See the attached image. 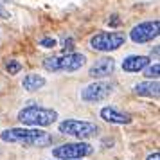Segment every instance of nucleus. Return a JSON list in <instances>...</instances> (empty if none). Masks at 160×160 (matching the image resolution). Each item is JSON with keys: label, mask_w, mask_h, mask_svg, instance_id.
Listing matches in <instances>:
<instances>
[{"label": "nucleus", "mask_w": 160, "mask_h": 160, "mask_svg": "<svg viewBox=\"0 0 160 160\" xmlns=\"http://www.w3.org/2000/svg\"><path fill=\"white\" fill-rule=\"evenodd\" d=\"M59 133L74 137L78 140H85V138H92L99 133V126L88 121H76V119H67L58 126Z\"/></svg>", "instance_id": "obj_4"}, {"label": "nucleus", "mask_w": 160, "mask_h": 160, "mask_svg": "<svg viewBox=\"0 0 160 160\" xmlns=\"http://www.w3.org/2000/svg\"><path fill=\"white\" fill-rule=\"evenodd\" d=\"M11 13H9L8 9H4V6H0V18H9Z\"/></svg>", "instance_id": "obj_18"}, {"label": "nucleus", "mask_w": 160, "mask_h": 160, "mask_svg": "<svg viewBox=\"0 0 160 160\" xmlns=\"http://www.w3.org/2000/svg\"><path fill=\"white\" fill-rule=\"evenodd\" d=\"M18 121L23 126L47 128L58 121V112H54L51 108H42V106H27V108L18 112Z\"/></svg>", "instance_id": "obj_2"}, {"label": "nucleus", "mask_w": 160, "mask_h": 160, "mask_svg": "<svg viewBox=\"0 0 160 160\" xmlns=\"http://www.w3.org/2000/svg\"><path fill=\"white\" fill-rule=\"evenodd\" d=\"M101 117H102V121L112 122V124H130L131 122L130 113L121 112V110H117L115 106H104V108L101 110Z\"/></svg>", "instance_id": "obj_10"}, {"label": "nucleus", "mask_w": 160, "mask_h": 160, "mask_svg": "<svg viewBox=\"0 0 160 160\" xmlns=\"http://www.w3.org/2000/svg\"><path fill=\"white\" fill-rule=\"evenodd\" d=\"M0 138L9 144L23 146H45L51 142V137L38 128H9L0 133Z\"/></svg>", "instance_id": "obj_1"}, {"label": "nucleus", "mask_w": 160, "mask_h": 160, "mask_svg": "<svg viewBox=\"0 0 160 160\" xmlns=\"http://www.w3.org/2000/svg\"><path fill=\"white\" fill-rule=\"evenodd\" d=\"M126 42V36L122 32H110V31H104V32H97L90 38V47L94 51L99 52H112L121 49Z\"/></svg>", "instance_id": "obj_5"}, {"label": "nucleus", "mask_w": 160, "mask_h": 160, "mask_svg": "<svg viewBox=\"0 0 160 160\" xmlns=\"http://www.w3.org/2000/svg\"><path fill=\"white\" fill-rule=\"evenodd\" d=\"M94 153V148L87 142H67V144H61L58 148L52 149V155L59 160H79V158H85L88 155Z\"/></svg>", "instance_id": "obj_6"}, {"label": "nucleus", "mask_w": 160, "mask_h": 160, "mask_svg": "<svg viewBox=\"0 0 160 160\" xmlns=\"http://www.w3.org/2000/svg\"><path fill=\"white\" fill-rule=\"evenodd\" d=\"M144 76L148 78V79H158V76H160V65L158 63H153V65H148L144 68Z\"/></svg>", "instance_id": "obj_14"}, {"label": "nucleus", "mask_w": 160, "mask_h": 160, "mask_svg": "<svg viewBox=\"0 0 160 160\" xmlns=\"http://www.w3.org/2000/svg\"><path fill=\"white\" fill-rule=\"evenodd\" d=\"M148 65H151V59L148 56H128L122 61V70L124 72H140Z\"/></svg>", "instance_id": "obj_11"}, {"label": "nucleus", "mask_w": 160, "mask_h": 160, "mask_svg": "<svg viewBox=\"0 0 160 160\" xmlns=\"http://www.w3.org/2000/svg\"><path fill=\"white\" fill-rule=\"evenodd\" d=\"M135 94L142 95V97H155V99H158V94H160L158 81L148 79V81H142V83L135 85Z\"/></svg>", "instance_id": "obj_12"}, {"label": "nucleus", "mask_w": 160, "mask_h": 160, "mask_svg": "<svg viewBox=\"0 0 160 160\" xmlns=\"http://www.w3.org/2000/svg\"><path fill=\"white\" fill-rule=\"evenodd\" d=\"M6 68H8L9 74H18L20 72V68H22V65H20L18 61H15V59H11L8 65H6Z\"/></svg>", "instance_id": "obj_15"}, {"label": "nucleus", "mask_w": 160, "mask_h": 160, "mask_svg": "<svg viewBox=\"0 0 160 160\" xmlns=\"http://www.w3.org/2000/svg\"><path fill=\"white\" fill-rule=\"evenodd\" d=\"M87 63V56L79 52H67L63 56H51L43 59V68L49 72H76Z\"/></svg>", "instance_id": "obj_3"}, {"label": "nucleus", "mask_w": 160, "mask_h": 160, "mask_svg": "<svg viewBox=\"0 0 160 160\" xmlns=\"http://www.w3.org/2000/svg\"><path fill=\"white\" fill-rule=\"evenodd\" d=\"M22 87L25 88L27 92H36V90L45 87V78L38 76V74H27L22 81Z\"/></svg>", "instance_id": "obj_13"}, {"label": "nucleus", "mask_w": 160, "mask_h": 160, "mask_svg": "<svg viewBox=\"0 0 160 160\" xmlns=\"http://www.w3.org/2000/svg\"><path fill=\"white\" fill-rule=\"evenodd\" d=\"M115 72V59L112 56H102L95 61L94 65L90 67L88 76L94 78V79H102V78H108Z\"/></svg>", "instance_id": "obj_9"}, {"label": "nucleus", "mask_w": 160, "mask_h": 160, "mask_svg": "<svg viewBox=\"0 0 160 160\" xmlns=\"http://www.w3.org/2000/svg\"><path fill=\"white\" fill-rule=\"evenodd\" d=\"M158 29H160L158 20L142 22L130 31V38H131V42H135V43H148V42H153L155 38H158V34H160Z\"/></svg>", "instance_id": "obj_8"}, {"label": "nucleus", "mask_w": 160, "mask_h": 160, "mask_svg": "<svg viewBox=\"0 0 160 160\" xmlns=\"http://www.w3.org/2000/svg\"><path fill=\"white\" fill-rule=\"evenodd\" d=\"M113 94V85L108 81H95L81 90V99L85 102H99Z\"/></svg>", "instance_id": "obj_7"}, {"label": "nucleus", "mask_w": 160, "mask_h": 160, "mask_svg": "<svg viewBox=\"0 0 160 160\" xmlns=\"http://www.w3.org/2000/svg\"><path fill=\"white\" fill-rule=\"evenodd\" d=\"M40 45L45 47V49H52V47H56V40L54 38H42L40 40Z\"/></svg>", "instance_id": "obj_16"}, {"label": "nucleus", "mask_w": 160, "mask_h": 160, "mask_svg": "<svg viewBox=\"0 0 160 160\" xmlns=\"http://www.w3.org/2000/svg\"><path fill=\"white\" fill-rule=\"evenodd\" d=\"M67 49H68V51H72V49H74L72 40H70V38H68V40H65V51H67Z\"/></svg>", "instance_id": "obj_20"}, {"label": "nucleus", "mask_w": 160, "mask_h": 160, "mask_svg": "<svg viewBox=\"0 0 160 160\" xmlns=\"http://www.w3.org/2000/svg\"><path fill=\"white\" fill-rule=\"evenodd\" d=\"M146 160H160V153H158V151L151 153V155H149V157H148Z\"/></svg>", "instance_id": "obj_19"}, {"label": "nucleus", "mask_w": 160, "mask_h": 160, "mask_svg": "<svg viewBox=\"0 0 160 160\" xmlns=\"http://www.w3.org/2000/svg\"><path fill=\"white\" fill-rule=\"evenodd\" d=\"M119 23H121V20H119V16H117V15H112L108 18V25H110V27H117Z\"/></svg>", "instance_id": "obj_17"}]
</instances>
